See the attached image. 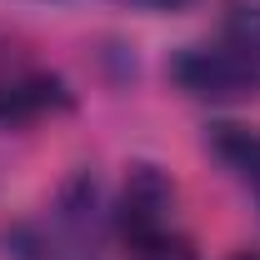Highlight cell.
<instances>
[{
    "mask_svg": "<svg viewBox=\"0 0 260 260\" xmlns=\"http://www.w3.org/2000/svg\"><path fill=\"white\" fill-rule=\"evenodd\" d=\"M110 220L135 260H195L190 230L180 220V195L160 165H130Z\"/></svg>",
    "mask_w": 260,
    "mask_h": 260,
    "instance_id": "obj_1",
    "label": "cell"
},
{
    "mask_svg": "<svg viewBox=\"0 0 260 260\" xmlns=\"http://www.w3.org/2000/svg\"><path fill=\"white\" fill-rule=\"evenodd\" d=\"M170 80L195 100H245L260 95V70L230 40H215V45H180L170 55Z\"/></svg>",
    "mask_w": 260,
    "mask_h": 260,
    "instance_id": "obj_2",
    "label": "cell"
},
{
    "mask_svg": "<svg viewBox=\"0 0 260 260\" xmlns=\"http://www.w3.org/2000/svg\"><path fill=\"white\" fill-rule=\"evenodd\" d=\"M70 105L65 80L45 75V70H10L0 75V125H25L40 115H55Z\"/></svg>",
    "mask_w": 260,
    "mask_h": 260,
    "instance_id": "obj_3",
    "label": "cell"
},
{
    "mask_svg": "<svg viewBox=\"0 0 260 260\" xmlns=\"http://www.w3.org/2000/svg\"><path fill=\"white\" fill-rule=\"evenodd\" d=\"M205 150L225 165L230 175L255 195V205H260V130L220 120V125H210V135H205Z\"/></svg>",
    "mask_w": 260,
    "mask_h": 260,
    "instance_id": "obj_4",
    "label": "cell"
},
{
    "mask_svg": "<svg viewBox=\"0 0 260 260\" xmlns=\"http://www.w3.org/2000/svg\"><path fill=\"white\" fill-rule=\"evenodd\" d=\"M225 40L260 70V5H230V15H225Z\"/></svg>",
    "mask_w": 260,
    "mask_h": 260,
    "instance_id": "obj_5",
    "label": "cell"
},
{
    "mask_svg": "<svg viewBox=\"0 0 260 260\" xmlns=\"http://www.w3.org/2000/svg\"><path fill=\"white\" fill-rule=\"evenodd\" d=\"M120 5H130V10H180L185 0H120Z\"/></svg>",
    "mask_w": 260,
    "mask_h": 260,
    "instance_id": "obj_6",
    "label": "cell"
},
{
    "mask_svg": "<svg viewBox=\"0 0 260 260\" xmlns=\"http://www.w3.org/2000/svg\"><path fill=\"white\" fill-rule=\"evenodd\" d=\"M240 260H250V255H240Z\"/></svg>",
    "mask_w": 260,
    "mask_h": 260,
    "instance_id": "obj_7",
    "label": "cell"
}]
</instances>
